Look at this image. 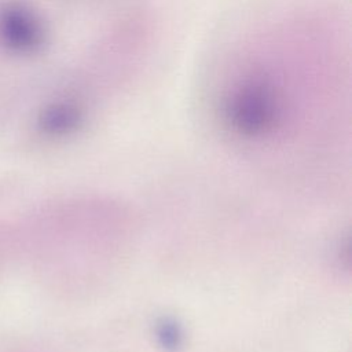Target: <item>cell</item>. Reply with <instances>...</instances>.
I'll return each mask as SVG.
<instances>
[{"label": "cell", "mask_w": 352, "mask_h": 352, "mask_svg": "<svg viewBox=\"0 0 352 352\" xmlns=\"http://www.w3.org/2000/svg\"><path fill=\"white\" fill-rule=\"evenodd\" d=\"M43 32L34 12L25 4L10 1L0 8V43L16 54L38 48Z\"/></svg>", "instance_id": "6da1fadb"}]
</instances>
